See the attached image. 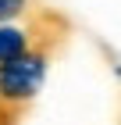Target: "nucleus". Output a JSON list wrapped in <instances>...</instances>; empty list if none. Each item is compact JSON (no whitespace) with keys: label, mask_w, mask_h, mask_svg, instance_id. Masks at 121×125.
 I'll use <instances>...</instances> for the list:
<instances>
[{"label":"nucleus","mask_w":121,"mask_h":125,"mask_svg":"<svg viewBox=\"0 0 121 125\" xmlns=\"http://www.w3.org/2000/svg\"><path fill=\"white\" fill-rule=\"evenodd\" d=\"M47 68H50L47 47H32L28 54L0 64V104H7V107L28 104L47 82Z\"/></svg>","instance_id":"f257e3e1"},{"label":"nucleus","mask_w":121,"mask_h":125,"mask_svg":"<svg viewBox=\"0 0 121 125\" xmlns=\"http://www.w3.org/2000/svg\"><path fill=\"white\" fill-rule=\"evenodd\" d=\"M32 47H43L36 39V29H32V25H21L18 18L14 21H0V64H7V61L28 54Z\"/></svg>","instance_id":"f03ea898"},{"label":"nucleus","mask_w":121,"mask_h":125,"mask_svg":"<svg viewBox=\"0 0 121 125\" xmlns=\"http://www.w3.org/2000/svg\"><path fill=\"white\" fill-rule=\"evenodd\" d=\"M28 14V0H0V21H14Z\"/></svg>","instance_id":"7ed1b4c3"},{"label":"nucleus","mask_w":121,"mask_h":125,"mask_svg":"<svg viewBox=\"0 0 121 125\" xmlns=\"http://www.w3.org/2000/svg\"><path fill=\"white\" fill-rule=\"evenodd\" d=\"M114 75H118V79H121V64H114Z\"/></svg>","instance_id":"20e7f679"}]
</instances>
